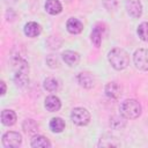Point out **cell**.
<instances>
[{"label": "cell", "mask_w": 148, "mask_h": 148, "mask_svg": "<svg viewBox=\"0 0 148 148\" xmlns=\"http://www.w3.org/2000/svg\"><path fill=\"white\" fill-rule=\"evenodd\" d=\"M108 60H109V62L111 64V66L114 69L121 71V69H124V68H126L128 66L130 56L124 49L114 47L108 53Z\"/></svg>", "instance_id": "1"}, {"label": "cell", "mask_w": 148, "mask_h": 148, "mask_svg": "<svg viewBox=\"0 0 148 148\" xmlns=\"http://www.w3.org/2000/svg\"><path fill=\"white\" fill-rule=\"evenodd\" d=\"M142 112L141 104L136 99H125L120 104V114L127 119H135Z\"/></svg>", "instance_id": "2"}, {"label": "cell", "mask_w": 148, "mask_h": 148, "mask_svg": "<svg viewBox=\"0 0 148 148\" xmlns=\"http://www.w3.org/2000/svg\"><path fill=\"white\" fill-rule=\"evenodd\" d=\"M71 119L77 126H86L90 121V113L84 108H75L71 113Z\"/></svg>", "instance_id": "3"}, {"label": "cell", "mask_w": 148, "mask_h": 148, "mask_svg": "<svg viewBox=\"0 0 148 148\" xmlns=\"http://www.w3.org/2000/svg\"><path fill=\"white\" fill-rule=\"evenodd\" d=\"M22 143V136L18 132L9 131L2 135V145L6 148H17Z\"/></svg>", "instance_id": "4"}, {"label": "cell", "mask_w": 148, "mask_h": 148, "mask_svg": "<svg viewBox=\"0 0 148 148\" xmlns=\"http://www.w3.org/2000/svg\"><path fill=\"white\" fill-rule=\"evenodd\" d=\"M133 61L136 68L141 71H148V50L139 49L133 54Z\"/></svg>", "instance_id": "5"}, {"label": "cell", "mask_w": 148, "mask_h": 148, "mask_svg": "<svg viewBox=\"0 0 148 148\" xmlns=\"http://www.w3.org/2000/svg\"><path fill=\"white\" fill-rule=\"evenodd\" d=\"M10 66L15 72H23V73H28L29 72V65L28 61L22 58L20 54H12L10 56Z\"/></svg>", "instance_id": "6"}, {"label": "cell", "mask_w": 148, "mask_h": 148, "mask_svg": "<svg viewBox=\"0 0 148 148\" xmlns=\"http://www.w3.org/2000/svg\"><path fill=\"white\" fill-rule=\"evenodd\" d=\"M125 7L128 15L133 18H139L142 14V5L140 0H127L125 2Z\"/></svg>", "instance_id": "7"}, {"label": "cell", "mask_w": 148, "mask_h": 148, "mask_svg": "<svg viewBox=\"0 0 148 148\" xmlns=\"http://www.w3.org/2000/svg\"><path fill=\"white\" fill-rule=\"evenodd\" d=\"M76 80H77V82L81 87L87 88V89H90L95 86V77L89 72H81L76 76Z\"/></svg>", "instance_id": "8"}, {"label": "cell", "mask_w": 148, "mask_h": 148, "mask_svg": "<svg viewBox=\"0 0 148 148\" xmlns=\"http://www.w3.org/2000/svg\"><path fill=\"white\" fill-rule=\"evenodd\" d=\"M104 91H105V95H106L108 98H110V99H117L120 96L121 88H120V86L117 82L112 81V82H109L105 86V90Z\"/></svg>", "instance_id": "9"}, {"label": "cell", "mask_w": 148, "mask_h": 148, "mask_svg": "<svg viewBox=\"0 0 148 148\" xmlns=\"http://www.w3.org/2000/svg\"><path fill=\"white\" fill-rule=\"evenodd\" d=\"M66 28H67V31L69 34L77 35L83 30V23L75 17H71L66 22Z\"/></svg>", "instance_id": "10"}, {"label": "cell", "mask_w": 148, "mask_h": 148, "mask_svg": "<svg viewBox=\"0 0 148 148\" xmlns=\"http://www.w3.org/2000/svg\"><path fill=\"white\" fill-rule=\"evenodd\" d=\"M103 25L101 23H97L95 24V27L92 28L91 30V34H90V39H91V43L96 46V47H99L101 43H102V38H103Z\"/></svg>", "instance_id": "11"}, {"label": "cell", "mask_w": 148, "mask_h": 148, "mask_svg": "<svg viewBox=\"0 0 148 148\" xmlns=\"http://www.w3.org/2000/svg\"><path fill=\"white\" fill-rule=\"evenodd\" d=\"M23 31H24V35H25V36H28V37H30V38H34V37H37V36L40 34L42 28H40V25H39L37 22L31 21V22L25 23Z\"/></svg>", "instance_id": "12"}, {"label": "cell", "mask_w": 148, "mask_h": 148, "mask_svg": "<svg viewBox=\"0 0 148 148\" xmlns=\"http://www.w3.org/2000/svg\"><path fill=\"white\" fill-rule=\"evenodd\" d=\"M45 109L50 112H56L61 108V102L59 99V97L54 96V95H50L45 98Z\"/></svg>", "instance_id": "13"}, {"label": "cell", "mask_w": 148, "mask_h": 148, "mask_svg": "<svg viewBox=\"0 0 148 148\" xmlns=\"http://www.w3.org/2000/svg\"><path fill=\"white\" fill-rule=\"evenodd\" d=\"M62 60L68 65V66H76L80 61V56L77 52L75 51H71L67 50L65 52H62Z\"/></svg>", "instance_id": "14"}, {"label": "cell", "mask_w": 148, "mask_h": 148, "mask_svg": "<svg viewBox=\"0 0 148 148\" xmlns=\"http://www.w3.org/2000/svg\"><path fill=\"white\" fill-rule=\"evenodd\" d=\"M45 10L51 15H57L62 10V6L59 0H46Z\"/></svg>", "instance_id": "15"}, {"label": "cell", "mask_w": 148, "mask_h": 148, "mask_svg": "<svg viewBox=\"0 0 148 148\" xmlns=\"http://www.w3.org/2000/svg\"><path fill=\"white\" fill-rule=\"evenodd\" d=\"M1 123L5 126H12L16 123V113L13 110H3L1 112Z\"/></svg>", "instance_id": "16"}, {"label": "cell", "mask_w": 148, "mask_h": 148, "mask_svg": "<svg viewBox=\"0 0 148 148\" xmlns=\"http://www.w3.org/2000/svg\"><path fill=\"white\" fill-rule=\"evenodd\" d=\"M31 147L34 148H50L51 142L49 141L47 138L43 135H35L31 139Z\"/></svg>", "instance_id": "17"}, {"label": "cell", "mask_w": 148, "mask_h": 148, "mask_svg": "<svg viewBox=\"0 0 148 148\" xmlns=\"http://www.w3.org/2000/svg\"><path fill=\"white\" fill-rule=\"evenodd\" d=\"M28 73H23V72H15L14 75V83L16 87L18 88H25L29 83V77L27 75Z\"/></svg>", "instance_id": "18"}, {"label": "cell", "mask_w": 148, "mask_h": 148, "mask_svg": "<svg viewBox=\"0 0 148 148\" xmlns=\"http://www.w3.org/2000/svg\"><path fill=\"white\" fill-rule=\"evenodd\" d=\"M50 128L54 133H60L65 130V121L60 117H54L50 120Z\"/></svg>", "instance_id": "19"}, {"label": "cell", "mask_w": 148, "mask_h": 148, "mask_svg": "<svg viewBox=\"0 0 148 148\" xmlns=\"http://www.w3.org/2000/svg\"><path fill=\"white\" fill-rule=\"evenodd\" d=\"M22 128L28 134H35L38 131V125L34 119H25L22 124Z\"/></svg>", "instance_id": "20"}, {"label": "cell", "mask_w": 148, "mask_h": 148, "mask_svg": "<svg viewBox=\"0 0 148 148\" xmlns=\"http://www.w3.org/2000/svg\"><path fill=\"white\" fill-rule=\"evenodd\" d=\"M43 87L45 90L50 91V92H53V91H57L59 89V81L54 77H47L44 80L43 82Z\"/></svg>", "instance_id": "21"}, {"label": "cell", "mask_w": 148, "mask_h": 148, "mask_svg": "<svg viewBox=\"0 0 148 148\" xmlns=\"http://www.w3.org/2000/svg\"><path fill=\"white\" fill-rule=\"evenodd\" d=\"M138 36L141 40L143 42H148V22H142L139 24L138 27Z\"/></svg>", "instance_id": "22"}, {"label": "cell", "mask_w": 148, "mask_h": 148, "mask_svg": "<svg viewBox=\"0 0 148 148\" xmlns=\"http://www.w3.org/2000/svg\"><path fill=\"white\" fill-rule=\"evenodd\" d=\"M110 125L112 128L114 130H119V128H123L125 126V120L123 117H118V116H114L111 118V121H110Z\"/></svg>", "instance_id": "23"}, {"label": "cell", "mask_w": 148, "mask_h": 148, "mask_svg": "<svg viewBox=\"0 0 148 148\" xmlns=\"http://www.w3.org/2000/svg\"><path fill=\"white\" fill-rule=\"evenodd\" d=\"M46 64H47L51 68L59 67V60H58V57H57V56H53V54L47 56V58H46Z\"/></svg>", "instance_id": "24"}, {"label": "cell", "mask_w": 148, "mask_h": 148, "mask_svg": "<svg viewBox=\"0 0 148 148\" xmlns=\"http://www.w3.org/2000/svg\"><path fill=\"white\" fill-rule=\"evenodd\" d=\"M103 5L108 10H114L118 6L117 0H103Z\"/></svg>", "instance_id": "25"}, {"label": "cell", "mask_w": 148, "mask_h": 148, "mask_svg": "<svg viewBox=\"0 0 148 148\" xmlns=\"http://www.w3.org/2000/svg\"><path fill=\"white\" fill-rule=\"evenodd\" d=\"M0 84H1V95H5L6 94V83L3 81H1Z\"/></svg>", "instance_id": "26"}]
</instances>
